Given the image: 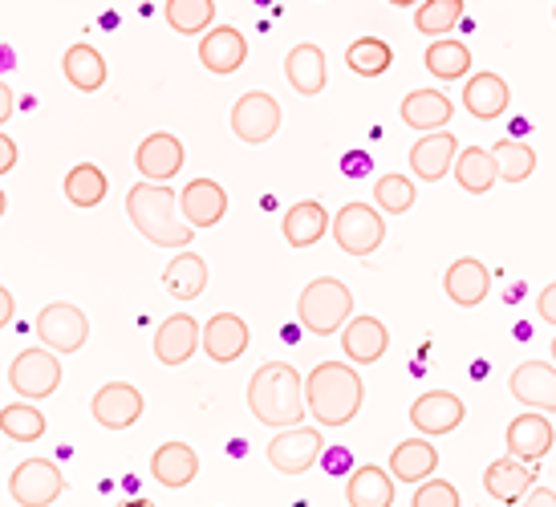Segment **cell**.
<instances>
[{"label":"cell","instance_id":"cell-24","mask_svg":"<svg viewBox=\"0 0 556 507\" xmlns=\"http://www.w3.org/2000/svg\"><path fill=\"white\" fill-rule=\"evenodd\" d=\"M511 102V90L508 81L500 74H492V69H483V74H471L464 86V106L471 118H479V123H495V118H504V110H508Z\"/></svg>","mask_w":556,"mask_h":507},{"label":"cell","instance_id":"cell-16","mask_svg":"<svg viewBox=\"0 0 556 507\" xmlns=\"http://www.w3.org/2000/svg\"><path fill=\"white\" fill-rule=\"evenodd\" d=\"M532 487H536V462L516 459V455L488 462V471H483V492L500 504H525Z\"/></svg>","mask_w":556,"mask_h":507},{"label":"cell","instance_id":"cell-41","mask_svg":"<svg viewBox=\"0 0 556 507\" xmlns=\"http://www.w3.org/2000/svg\"><path fill=\"white\" fill-rule=\"evenodd\" d=\"M374 207L387 212V216H406L415 207V183H410V175H382L374 183Z\"/></svg>","mask_w":556,"mask_h":507},{"label":"cell","instance_id":"cell-26","mask_svg":"<svg viewBox=\"0 0 556 507\" xmlns=\"http://www.w3.org/2000/svg\"><path fill=\"white\" fill-rule=\"evenodd\" d=\"M451 98L443 90H410L402 98V123L418 130V135H431V130H447L451 123Z\"/></svg>","mask_w":556,"mask_h":507},{"label":"cell","instance_id":"cell-10","mask_svg":"<svg viewBox=\"0 0 556 507\" xmlns=\"http://www.w3.org/2000/svg\"><path fill=\"white\" fill-rule=\"evenodd\" d=\"M280 102L264 90H248L232 106V135L248 147H261L280 130Z\"/></svg>","mask_w":556,"mask_h":507},{"label":"cell","instance_id":"cell-36","mask_svg":"<svg viewBox=\"0 0 556 507\" xmlns=\"http://www.w3.org/2000/svg\"><path fill=\"white\" fill-rule=\"evenodd\" d=\"M46 427H49L46 415H41L29 398L0 406V434L13 439V443H37V439L46 434Z\"/></svg>","mask_w":556,"mask_h":507},{"label":"cell","instance_id":"cell-19","mask_svg":"<svg viewBox=\"0 0 556 507\" xmlns=\"http://www.w3.org/2000/svg\"><path fill=\"white\" fill-rule=\"evenodd\" d=\"M200 62L207 74H216V77L236 74V69L248 62L244 33L232 29V25H212V29L200 37Z\"/></svg>","mask_w":556,"mask_h":507},{"label":"cell","instance_id":"cell-3","mask_svg":"<svg viewBox=\"0 0 556 507\" xmlns=\"http://www.w3.org/2000/svg\"><path fill=\"white\" fill-rule=\"evenodd\" d=\"M305 402L317 427H350L366 402V385L354 362H321L305 378Z\"/></svg>","mask_w":556,"mask_h":507},{"label":"cell","instance_id":"cell-37","mask_svg":"<svg viewBox=\"0 0 556 507\" xmlns=\"http://www.w3.org/2000/svg\"><path fill=\"white\" fill-rule=\"evenodd\" d=\"M167 25L184 37H203L216 21V0H167Z\"/></svg>","mask_w":556,"mask_h":507},{"label":"cell","instance_id":"cell-30","mask_svg":"<svg viewBox=\"0 0 556 507\" xmlns=\"http://www.w3.org/2000/svg\"><path fill=\"white\" fill-rule=\"evenodd\" d=\"M329 228H333V219H329V212L317 200L293 203L285 212V219H280V231H285V244L289 248H313Z\"/></svg>","mask_w":556,"mask_h":507},{"label":"cell","instance_id":"cell-6","mask_svg":"<svg viewBox=\"0 0 556 507\" xmlns=\"http://www.w3.org/2000/svg\"><path fill=\"white\" fill-rule=\"evenodd\" d=\"M329 231H333V240H338L345 256H370L387 240V219L370 203H345L333 216V228Z\"/></svg>","mask_w":556,"mask_h":507},{"label":"cell","instance_id":"cell-34","mask_svg":"<svg viewBox=\"0 0 556 507\" xmlns=\"http://www.w3.org/2000/svg\"><path fill=\"white\" fill-rule=\"evenodd\" d=\"M422 65L439 81H459V77L471 74V49L464 41H455V37H434L427 53H422Z\"/></svg>","mask_w":556,"mask_h":507},{"label":"cell","instance_id":"cell-40","mask_svg":"<svg viewBox=\"0 0 556 507\" xmlns=\"http://www.w3.org/2000/svg\"><path fill=\"white\" fill-rule=\"evenodd\" d=\"M492 154H495V167H500V179H504V183H525V179H532V170H536V151L520 139L495 142Z\"/></svg>","mask_w":556,"mask_h":507},{"label":"cell","instance_id":"cell-52","mask_svg":"<svg viewBox=\"0 0 556 507\" xmlns=\"http://www.w3.org/2000/svg\"><path fill=\"white\" fill-rule=\"evenodd\" d=\"M553 362H556V338H553Z\"/></svg>","mask_w":556,"mask_h":507},{"label":"cell","instance_id":"cell-32","mask_svg":"<svg viewBox=\"0 0 556 507\" xmlns=\"http://www.w3.org/2000/svg\"><path fill=\"white\" fill-rule=\"evenodd\" d=\"M62 74H65V81H70L74 90L93 93V90H102V86H106V74H110V69H106V58H102L98 49L86 46V41H78V46L65 49Z\"/></svg>","mask_w":556,"mask_h":507},{"label":"cell","instance_id":"cell-33","mask_svg":"<svg viewBox=\"0 0 556 507\" xmlns=\"http://www.w3.org/2000/svg\"><path fill=\"white\" fill-rule=\"evenodd\" d=\"M451 175H455V183L464 187L467 195H488V191L500 183L495 154L483 151V147H467V151H459V159H455Z\"/></svg>","mask_w":556,"mask_h":507},{"label":"cell","instance_id":"cell-49","mask_svg":"<svg viewBox=\"0 0 556 507\" xmlns=\"http://www.w3.org/2000/svg\"><path fill=\"white\" fill-rule=\"evenodd\" d=\"M528 504H548V507H556V492H541V487H532V492L525 495Z\"/></svg>","mask_w":556,"mask_h":507},{"label":"cell","instance_id":"cell-5","mask_svg":"<svg viewBox=\"0 0 556 507\" xmlns=\"http://www.w3.org/2000/svg\"><path fill=\"white\" fill-rule=\"evenodd\" d=\"M62 354H53L49 345H33V350H21L9 366V385L16 390V398L41 402L49 394H58L62 385Z\"/></svg>","mask_w":556,"mask_h":507},{"label":"cell","instance_id":"cell-21","mask_svg":"<svg viewBox=\"0 0 556 507\" xmlns=\"http://www.w3.org/2000/svg\"><path fill=\"white\" fill-rule=\"evenodd\" d=\"M341 350H345V357H350L354 366H374V362H382L390 350L387 325L378 321V317H370V313L350 317L345 329H341Z\"/></svg>","mask_w":556,"mask_h":507},{"label":"cell","instance_id":"cell-8","mask_svg":"<svg viewBox=\"0 0 556 507\" xmlns=\"http://www.w3.org/2000/svg\"><path fill=\"white\" fill-rule=\"evenodd\" d=\"M37 338L49 345L53 354H78L81 345L90 341V317L70 301H53L37 313Z\"/></svg>","mask_w":556,"mask_h":507},{"label":"cell","instance_id":"cell-47","mask_svg":"<svg viewBox=\"0 0 556 507\" xmlns=\"http://www.w3.org/2000/svg\"><path fill=\"white\" fill-rule=\"evenodd\" d=\"M13 90H9V81H0V126L9 123V118H13Z\"/></svg>","mask_w":556,"mask_h":507},{"label":"cell","instance_id":"cell-42","mask_svg":"<svg viewBox=\"0 0 556 507\" xmlns=\"http://www.w3.org/2000/svg\"><path fill=\"white\" fill-rule=\"evenodd\" d=\"M415 507H459V492L447 479H422L415 492Z\"/></svg>","mask_w":556,"mask_h":507},{"label":"cell","instance_id":"cell-44","mask_svg":"<svg viewBox=\"0 0 556 507\" xmlns=\"http://www.w3.org/2000/svg\"><path fill=\"white\" fill-rule=\"evenodd\" d=\"M536 313H541V321L556 325V280L541 289V296H536Z\"/></svg>","mask_w":556,"mask_h":507},{"label":"cell","instance_id":"cell-13","mask_svg":"<svg viewBox=\"0 0 556 507\" xmlns=\"http://www.w3.org/2000/svg\"><path fill=\"white\" fill-rule=\"evenodd\" d=\"M511 398L520 402L525 410H556V362H520L511 369Z\"/></svg>","mask_w":556,"mask_h":507},{"label":"cell","instance_id":"cell-31","mask_svg":"<svg viewBox=\"0 0 556 507\" xmlns=\"http://www.w3.org/2000/svg\"><path fill=\"white\" fill-rule=\"evenodd\" d=\"M394 483L399 479L382 471V467H374V462H362L350 483H345V499L350 507H390L394 504Z\"/></svg>","mask_w":556,"mask_h":507},{"label":"cell","instance_id":"cell-9","mask_svg":"<svg viewBox=\"0 0 556 507\" xmlns=\"http://www.w3.org/2000/svg\"><path fill=\"white\" fill-rule=\"evenodd\" d=\"M65 492V476L53 459H25L9 476V495L21 507H46Z\"/></svg>","mask_w":556,"mask_h":507},{"label":"cell","instance_id":"cell-27","mask_svg":"<svg viewBox=\"0 0 556 507\" xmlns=\"http://www.w3.org/2000/svg\"><path fill=\"white\" fill-rule=\"evenodd\" d=\"M439 471V451L427 434H418V439H406L390 451V476L399 479V483H422V479H431Z\"/></svg>","mask_w":556,"mask_h":507},{"label":"cell","instance_id":"cell-51","mask_svg":"<svg viewBox=\"0 0 556 507\" xmlns=\"http://www.w3.org/2000/svg\"><path fill=\"white\" fill-rule=\"evenodd\" d=\"M4 207H9V195H4V191H0V216H4Z\"/></svg>","mask_w":556,"mask_h":507},{"label":"cell","instance_id":"cell-14","mask_svg":"<svg viewBox=\"0 0 556 507\" xmlns=\"http://www.w3.org/2000/svg\"><path fill=\"white\" fill-rule=\"evenodd\" d=\"M195 350H203V325L191 313H175L155 329V357L163 366H187Z\"/></svg>","mask_w":556,"mask_h":507},{"label":"cell","instance_id":"cell-11","mask_svg":"<svg viewBox=\"0 0 556 507\" xmlns=\"http://www.w3.org/2000/svg\"><path fill=\"white\" fill-rule=\"evenodd\" d=\"M467 418V406L459 394H451V390H427L422 398H415L410 406V427L418 434H427V439H443V434L459 431Z\"/></svg>","mask_w":556,"mask_h":507},{"label":"cell","instance_id":"cell-15","mask_svg":"<svg viewBox=\"0 0 556 507\" xmlns=\"http://www.w3.org/2000/svg\"><path fill=\"white\" fill-rule=\"evenodd\" d=\"M184 142L167 135V130H155V135H147L139 142V151H135V167H139L142 179H151V183H170L179 170H184Z\"/></svg>","mask_w":556,"mask_h":507},{"label":"cell","instance_id":"cell-4","mask_svg":"<svg viewBox=\"0 0 556 507\" xmlns=\"http://www.w3.org/2000/svg\"><path fill=\"white\" fill-rule=\"evenodd\" d=\"M354 317V292L338 277L309 280L296 296V321L309 329L313 338H333Z\"/></svg>","mask_w":556,"mask_h":507},{"label":"cell","instance_id":"cell-46","mask_svg":"<svg viewBox=\"0 0 556 507\" xmlns=\"http://www.w3.org/2000/svg\"><path fill=\"white\" fill-rule=\"evenodd\" d=\"M13 313H16V301H13V292L0 284V329L13 321Z\"/></svg>","mask_w":556,"mask_h":507},{"label":"cell","instance_id":"cell-23","mask_svg":"<svg viewBox=\"0 0 556 507\" xmlns=\"http://www.w3.org/2000/svg\"><path fill=\"white\" fill-rule=\"evenodd\" d=\"M443 289H447L451 305L476 308V305H483L488 292H492V272H488V264L476 261V256H459V261L447 268Z\"/></svg>","mask_w":556,"mask_h":507},{"label":"cell","instance_id":"cell-29","mask_svg":"<svg viewBox=\"0 0 556 507\" xmlns=\"http://www.w3.org/2000/svg\"><path fill=\"white\" fill-rule=\"evenodd\" d=\"M151 476H155L163 487H170V492L195 483V476H200V455H195V446L163 443L155 455H151Z\"/></svg>","mask_w":556,"mask_h":507},{"label":"cell","instance_id":"cell-53","mask_svg":"<svg viewBox=\"0 0 556 507\" xmlns=\"http://www.w3.org/2000/svg\"><path fill=\"white\" fill-rule=\"evenodd\" d=\"M553 21H556V9H553Z\"/></svg>","mask_w":556,"mask_h":507},{"label":"cell","instance_id":"cell-17","mask_svg":"<svg viewBox=\"0 0 556 507\" xmlns=\"http://www.w3.org/2000/svg\"><path fill=\"white\" fill-rule=\"evenodd\" d=\"M248 321L240 313H216L212 321L203 325V354L212 357L216 366H232L248 354Z\"/></svg>","mask_w":556,"mask_h":507},{"label":"cell","instance_id":"cell-12","mask_svg":"<svg viewBox=\"0 0 556 507\" xmlns=\"http://www.w3.org/2000/svg\"><path fill=\"white\" fill-rule=\"evenodd\" d=\"M142 410H147V402H142L139 385H130V382H106L90 398L93 422L106 427V431H130L142 418Z\"/></svg>","mask_w":556,"mask_h":507},{"label":"cell","instance_id":"cell-25","mask_svg":"<svg viewBox=\"0 0 556 507\" xmlns=\"http://www.w3.org/2000/svg\"><path fill=\"white\" fill-rule=\"evenodd\" d=\"M285 77H289V86H293L301 98H317V93L325 90V81H329V65H325L321 46L301 41V46L289 49V58H285Z\"/></svg>","mask_w":556,"mask_h":507},{"label":"cell","instance_id":"cell-39","mask_svg":"<svg viewBox=\"0 0 556 507\" xmlns=\"http://www.w3.org/2000/svg\"><path fill=\"white\" fill-rule=\"evenodd\" d=\"M464 21V0H422L415 9V29L422 37H447Z\"/></svg>","mask_w":556,"mask_h":507},{"label":"cell","instance_id":"cell-2","mask_svg":"<svg viewBox=\"0 0 556 507\" xmlns=\"http://www.w3.org/2000/svg\"><path fill=\"white\" fill-rule=\"evenodd\" d=\"M126 216L139 228L142 240H151L155 248H191L195 228L184 219L179 195L167 183H151L142 179L126 191Z\"/></svg>","mask_w":556,"mask_h":507},{"label":"cell","instance_id":"cell-35","mask_svg":"<svg viewBox=\"0 0 556 507\" xmlns=\"http://www.w3.org/2000/svg\"><path fill=\"white\" fill-rule=\"evenodd\" d=\"M110 195V179L102 167H93V163H78V167L65 175V200L81 207V212H90V207H102V200Z\"/></svg>","mask_w":556,"mask_h":507},{"label":"cell","instance_id":"cell-1","mask_svg":"<svg viewBox=\"0 0 556 507\" xmlns=\"http://www.w3.org/2000/svg\"><path fill=\"white\" fill-rule=\"evenodd\" d=\"M248 410L256 422L273 427V431L305 422V415H309L305 378L289 362H264L248 382Z\"/></svg>","mask_w":556,"mask_h":507},{"label":"cell","instance_id":"cell-45","mask_svg":"<svg viewBox=\"0 0 556 507\" xmlns=\"http://www.w3.org/2000/svg\"><path fill=\"white\" fill-rule=\"evenodd\" d=\"M16 167V142L0 130V175H9Z\"/></svg>","mask_w":556,"mask_h":507},{"label":"cell","instance_id":"cell-18","mask_svg":"<svg viewBox=\"0 0 556 507\" xmlns=\"http://www.w3.org/2000/svg\"><path fill=\"white\" fill-rule=\"evenodd\" d=\"M504 443H508V455L516 459H528V462H541L556 443V431L548 415L544 410H525V415H516L508 422V434H504Z\"/></svg>","mask_w":556,"mask_h":507},{"label":"cell","instance_id":"cell-38","mask_svg":"<svg viewBox=\"0 0 556 507\" xmlns=\"http://www.w3.org/2000/svg\"><path fill=\"white\" fill-rule=\"evenodd\" d=\"M345 65L357 77H382L394 65V49L382 37H357L354 46L345 49Z\"/></svg>","mask_w":556,"mask_h":507},{"label":"cell","instance_id":"cell-20","mask_svg":"<svg viewBox=\"0 0 556 507\" xmlns=\"http://www.w3.org/2000/svg\"><path fill=\"white\" fill-rule=\"evenodd\" d=\"M455 159H459V139L451 130H431L410 147V170L422 183H439L443 175H451Z\"/></svg>","mask_w":556,"mask_h":507},{"label":"cell","instance_id":"cell-7","mask_svg":"<svg viewBox=\"0 0 556 507\" xmlns=\"http://www.w3.org/2000/svg\"><path fill=\"white\" fill-rule=\"evenodd\" d=\"M325 455V439L317 427H280L268 443V462L280 476H305L313 462Z\"/></svg>","mask_w":556,"mask_h":507},{"label":"cell","instance_id":"cell-48","mask_svg":"<svg viewBox=\"0 0 556 507\" xmlns=\"http://www.w3.org/2000/svg\"><path fill=\"white\" fill-rule=\"evenodd\" d=\"M321 459H325V467H329L333 476H341V471L350 467V455H345V451H329V455H321Z\"/></svg>","mask_w":556,"mask_h":507},{"label":"cell","instance_id":"cell-28","mask_svg":"<svg viewBox=\"0 0 556 507\" xmlns=\"http://www.w3.org/2000/svg\"><path fill=\"white\" fill-rule=\"evenodd\" d=\"M163 289L175 301H184V305L203 296V289H207V261H203L200 252H191V248H179L175 261L163 268Z\"/></svg>","mask_w":556,"mask_h":507},{"label":"cell","instance_id":"cell-50","mask_svg":"<svg viewBox=\"0 0 556 507\" xmlns=\"http://www.w3.org/2000/svg\"><path fill=\"white\" fill-rule=\"evenodd\" d=\"M387 4H394V9H418L422 0H387Z\"/></svg>","mask_w":556,"mask_h":507},{"label":"cell","instance_id":"cell-43","mask_svg":"<svg viewBox=\"0 0 556 507\" xmlns=\"http://www.w3.org/2000/svg\"><path fill=\"white\" fill-rule=\"evenodd\" d=\"M341 170L350 175V179H362V175H370V154L366 151H354L341 159Z\"/></svg>","mask_w":556,"mask_h":507},{"label":"cell","instance_id":"cell-22","mask_svg":"<svg viewBox=\"0 0 556 507\" xmlns=\"http://www.w3.org/2000/svg\"><path fill=\"white\" fill-rule=\"evenodd\" d=\"M179 207L191 228H216L219 219L228 216V191L216 179H191L179 191Z\"/></svg>","mask_w":556,"mask_h":507}]
</instances>
